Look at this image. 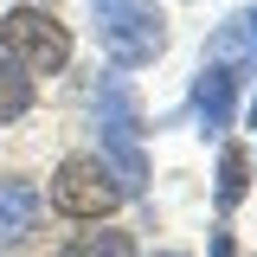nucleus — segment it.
<instances>
[{"mask_svg": "<svg viewBox=\"0 0 257 257\" xmlns=\"http://www.w3.org/2000/svg\"><path fill=\"white\" fill-rule=\"evenodd\" d=\"M96 155L109 161V174L122 180V193H148V155H142V103L128 90V77H103L96 84Z\"/></svg>", "mask_w": 257, "mask_h": 257, "instance_id": "nucleus-1", "label": "nucleus"}, {"mask_svg": "<svg viewBox=\"0 0 257 257\" xmlns=\"http://www.w3.org/2000/svg\"><path fill=\"white\" fill-rule=\"evenodd\" d=\"M96 13V45L116 71H142L167 52V13L155 0H90Z\"/></svg>", "mask_w": 257, "mask_h": 257, "instance_id": "nucleus-2", "label": "nucleus"}, {"mask_svg": "<svg viewBox=\"0 0 257 257\" xmlns=\"http://www.w3.org/2000/svg\"><path fill=\"white\" fill-rule=\"evenodd\" d=\"M122 199H128L122 180L90 148H77V155H64L52 167V212H64V219H77V225H109Z\"/></svg>", "mask_w": 257, "mask_h": 257, "instance_id": "nucleus-3", "label": "nucleus"}, {"mask_svg": "<svg viewBox=\"0 0 257 257\" xmlns=\"http://www.w3.org/2000/svg\"><path fill=\"white\" fill-rule=\"evenodd\" d=\"M0 58H13L26 77H52L71 64V26L52 7H13L0 13Z\"/></svg>", "mask_w": 257, "mask_h": 257, "instance_id": "nucleus-4", "label": "nucleus"}, {"mask_svg": "<svg viewBox=\"0 0 257 257\" xmlns=\"http://www.w3.org/2000/svg\"><path fill=\"white\" fill-rule=\"evenodd\" d=\"M45 225V193L32 174H0V257L26 251Z\"/></svg>", "mask_w": 257, "mask_h": 257, "instance_id": "nucleus-5", "label": "nucleus"}, {"mask_svg": "<svg viewBox=\"0 0 257 257\" xmlns=\"http://www.w3.org/2000/svg\"><path fill=\"white\" fill-rule=\"evenodd\" d=\"M244 64H206L199 71V84H193V122H199V135H225V122H231V103H238V77Z\"/></svg>", "mask_w": 257, "mask_h": 257, "instance_id": "nucleus-6", "label": "nucleus"}, {"mask_svg": "<svg viewBox=\"0 0 257 257\" xmlns=\"http://www.w3.org/2000/svg\"><path fill=\"white\" fill-rule=\"evenodd\" d=\"M251 58H257V7H238L206 39V64H251Z\"/></svg>", "mask_w": 257, "mask_h": 257, "instance_id": "nucleus-7", "label": "nucleus"}, {"mask_svg": "<svg viewBox=\"0 0 257 257\" xmlns=\"http://www.w3.org/2000/svg\"><path fill=\"white\" fill-rule=\"evenodd\" d=\"M251 193V148L244 142H225L219 148V180H212V206L219 212H238Z\"/></svg>", "mask_w": 257, "mask_h": 257, "instance_id": "nucleus-8", "label": "nucleus"}, {"mask_svg": "<svg viewBox=\"0 0 257 257\" xmlns=\"http://www.w3.org/2000/svg\"><path fill=\"white\" fill-rule=\"evenodd\" d=\"M32 103H39V84H32L13 58H0V128H7V122H26Z\"/></svg>", "mask_w": 257, "mask_h": 257, "instance_id": "nucleus-9", "label": "nucleus"}, {"mask_svg": "<svg viewBox=\"0 0 257 257\" xmlns=\"http://www.w3.org/2000/svg\"><path fill=\"white\" fill-rule=\"evenodd\" d=\"M58 257H135V231H122V225H96V231H77Z\"/></svg>", "mask_w": 257, "mask_h": 257, "instance_id": "nucleus-10", "label": "nucleus"}, {"mask_svg": "<svg viewBox=\"0 0 257 257\" xmlns=\"http://www.w3.org/2000/svg\"><path fill=\"white\" fill-rule=\"evenodd\" d=\"M212 257H238V251H231V231H225V225L212 231Z\"/></svg>", "mask_w": 257, "mask_h": 257, "instance_id": "nucleus-11", "label": "nucleus"}, {"mask_svg": "<svg viewBox=\"0 0 257 257\" xmlns=\"http://www.w3.org/2000/svg\"><path fill=\"white\" fill-rule=\"evenodd\" d=\"M244 116H251V128H257V90H251V103H244Z\"/></svg>", "mask_w": 257, "mask_h": 257, "instance_id": "nucleus-12", "label": "nucleus"}, {"mask_svg": "<svg viewBox=\"0 0 257 257\" xmlns=\"http://www.w3.org/2000/svg\"><path fill=\"white\" fill-rule=\"evenodd\" d=\"M155 257H187V251H155Z\"/></svg>", "mask_w": 257, "mask_h": 257, "instance_id": "nucleus-13", "label": "nucleus"}]
</instances>
